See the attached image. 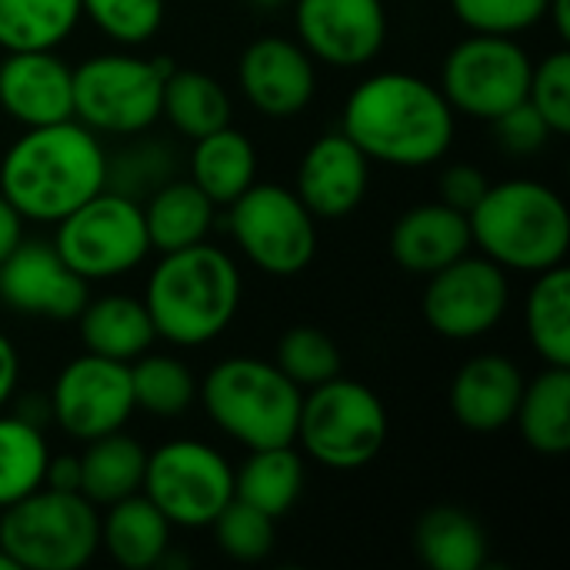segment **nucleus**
<instances>
[{
    "label": "nucleus",
    "mask_w": 570,
    "mask_h": 570,
    "mask_svg": "<svg viewBox=\"0 0 570 570\" xmlns=\"http://www.w3.org/2000/svg\"><path fill=\"white\" fill-rule=\"evenodd\" d=\"M341 130L371 160L387 167H431L454 144L458 114L438 83L404 70H381L347 94Z\"/></svg>",
    "instance_id": "1"
},
{
    "label": "nucleus",
    "mask_w": 570,
    "mask_h": 570,
    "mask_svg": "<svg viewBox=\"0 0 570 570\" xmlns=\"http://www.w3.org/2000/svg\"><path fill=\"white\" fill-rule=\"evenodd\" d=\"M107 187L100 134L80 120L23 127L0 160V194L23 220L57 224Z\"/></svg>",
    "instance_id": "2"
},
{
    "label": "nucleus",
    "mask_w": 570,
    "mask_h": 570,
    "mask_svg": "<svg viewBox=\"0 0 570 570\" xmlns=\"http://www.w3.org/2000/svg\"><path fill=\"white\" fill-rule=\"evenodd\" d=\"M244 277L237 261L207 240L167 250L154 264L144 307L154 321L157 341L174 347H204L217 341L240 311Z\"/></svg>",
    "instance_id": "3"
},
{
    "label": "nucleus",
    "mask_w": 570,
    "mask_h": 570,
    "mask_svg": "<svg viewBox=\"0 0 570 570\" xmlns=\"http://www.w3.org/2000/svg\"><path fill=\"white\" fill-rule=\"evenodd\" d=\"M471 244L504 271L541 274L564 264L570 214L564 197L531 177L491 184L468 214Z\"/></svg>",
    "instance_id": "4"
},
{
    "label": "nucleus",
    "mask_w": 570,
    "mask_h": 570,
    "mask_svg": "<svg viewBox=\"0 0 570 570\" xmlns=\"http://www.w3.org/2000/svg\"><path fill=\"white\" fill-rule=\"evenodd\" d=\"M197 401L220 434L254 451L294 444L304 391L274 361L237 354L204 374Z\"/></svg>",
    "instance_id": "5"
},
{
    "label": "nucleus",
    "mask_w": 570,
    "mask_h": 570,
    "mask_svg": "<svg viewBox=\"0 0 570 570\" xmlns=\"http://www.w3.org/2000/svg\"><path fill=\"white\" fill-rule=\"evenodd\" d=\"M0 551L17 570H80L100 551V514L77 491L37 488L0 511Z\"/></svg>",
    "instance_id": "6"
},
{
    "label": "nucleus",
    "mask_w": 570,
    "mask_h": 570,
    "mask_svg": "<svg viewBox=\"0 0 570 570\" xmlns=\"http://www.w3.org/2000/svg\"><path fill=\"white\" fill-rule=\"evenodd\" d=\"M174 70L167 57L107 50L73 67V120L94 134L134 137L160 120L164 80Z\"/></svg>",
    "instance_id": "7"
},
{
    "label": "nucleus",
    "mask_w": 570,
    "mask_h": 570,
    "mask_svg": "<svg viewBox=\"0 0 570 570\" xmlns=\"http://www.w3.org/2000/svg\"><path fill=\"white\" fill-rule=\"evenodd\" d=\"M387 428L384 401L367 384L337 374L304 391L294 444L327 471H361L384 451Z\"/></svg>",
    "instance_id": "8"
},
{
    "label": "nucleus",
    "mask_w": 570,
    "mask_h": 570,
    "mask_svg": "<svg viewBox=\"0 0 570 570\" xmlns=\"http://www.w3.org/2000/svg\"><path fill=\"white\" fill-rule=\"evenodd\" d=\"M53 227L57 254L87 284L124 277L150 257L140 200H130L107 187Z\"/></svg>",
    "instance_id": "9"
},
{
    "label": "nucleus",
    "mask_w": 570,
    "mask_h": 570,
    "mask_svg": "<svg viewBox=\"0 0 570 570\" xmlns=\"http://www.w3.org/2000/svg\"><path fill=\"white\" fill-rule=\"evenodd\" d=\"M227 230L237 250L271 277H294L317 254V217L281 184H250L227 204Z\"/></svg>",
    "instance_id": "10"
},
{
    "label": "nucleus",
    "mask_w": 570,
    "mask_h": 570,
    "mask_svg": "<svg viewBox=\"0 0 570 570\" xmlns=\"http://www.w3.org/2000/svg\"><path fill=\"white\" fill-rule=\"evenodd\" d=\"M140 491L174 528L197 531L234 501V468L214 444L177 438L147 451Z\"/></svg>",
    "instance_id": "11"
},
{
    "label": "nucleus",
    "mask_w": 570,
    "mask_h": 570,
    "mask_svg": "<svg viewBox=\"0 0 570 570\" xmlns=\"http://www.w3.org/2000/svg\"><path fill=\"white\" fill-rule=\"evenodd\" d=\"M531 53L514 37L471 33L451 47L441 63V94L471 120H494L514 104L528 100Z\"/></svg>",
    "instance_id": "12"
},
{
    "label": "nucleus",
    "mask_w": 570,
    "mask_h": 570,
    "mask_svg": "<svg viewBox=\"0 0 570 570\" xmlns=\"http://www.w3.org/2000/svg\"><path fill=\"white\" fill-rule=\"evenodd\" d=\"M511 307V281L484 254H464L428 277L421 314L444 341H478L491 334Z\"/></svg>",
    "instance_id": "13"
},
{
    "label": "nucleus",
    "mask_w": 570,
    "mask_h": 570,
    "mask_svg": "<svg viewBox=\"0 0 570 570\" xmlns=\"http://www.w3.org/2000/svg\"><path fill=\"white\" fill-rule=\"evenodd\" d=\"M47 407L50 421L80 444L127 428L134 417L130 364L97 354L73 357L53 377Z\"/></svg>",
    "instance_id": "14"
},
{
    "label": "nucleus",
    "mask_w": 570,
    "mask_h": 570,
    "mask_svg": "<svg viewBox=\"0 0 570 570\" xmlns=\"http://www.w3.org/2000/svg\"><path fill=\"white\" fill-rule=\"evenodd\" d=\"M297 43L327 67L371 63L387 40L384 0H294Z\"/></svg>",
    "instance_id": "15"
},
{
    "label": "nucleus",
    "mask_w": 570,
    "mask_h": 570,
    "mask_svg": "<svg viewBox=\"0 0 570 570\" xmlns=\"http://www.w3.org/2000/svg\"><path fill=\"white\" fill-rule=\"evenodd\" d=\"M237 87L257 114L291 120L304 114L317 94V60L297 40L267 33L244 47Z\"/></svg>",
    "instance_id": "16"
},
{
    "label": "nucleus",
    "mask_w": 570,
    "mask_h": 570,
    "mask_svg": "<svg viewBox=\"0 0 570 570\" xmlns=\"http://www.w3.org/2000/svg\"><path fill=\"white\" fill-rule=\"evenodd\" d=\"M90 301V284L77 277L53 244L20 240L0 264V304L23 317L73 321Z\"/></svg>",
    "instance_id": "17"
},
{
    "label": "nucleus",
    "mask_w": 570,
    "mask_h": 570,
    "mask_svg": "<svg viewBox=\"0 0 570 570\" xmlns=\"http://www.w3.org/2000/svg\"><path fill=\"white\" fill-rule=\"evenodd\" d=\"M367 184L371 157L344 130H334L317 137L304 150L297 164L294 194L317 220H337L361 207Z\"/></svg>",
    "instance_id": "18"
},
{
    "label": "nucleus",
    "mask_w": 570,
    "mask_h": 570,
    "mask_svg": "<svg viewBox=\"0 0 570 570\" xmlns=\"http://www.w3.org/2000/svg\"><path fill=\"white\" fill-rule=\"evenodd\" d=\"M0 110L20 127L73 117V67L57 50H3Z\"/></svg>",
    "instance_id": "19"
},
{
    "label": "nucleus",
    "mask_w": 570,
    "mask_h": 570,
    "mask_svg": "<svg viewBox=\"0 0 570 570\" xmlns=\"http://www.w3.org/2000/svg\"><path fill=\"white\" fill-rule=\"evenodd\" d=\"M524 371L508 354H478L458 367L451 381V414L464 431L494 434L514 424L524 391Z\"/></svg>",
    "instance_id": "20"
},
{
    "label": "nucleus",
    "mask_w": 570,
    "mask_h": 570,
    "mask_svg": "<svg viewBox=\"0 0 570 570\" xmlns=\"http://www.w3.org/2000/svg\"><path fill=\"white\" fill-rule=\"evenodd\" d=\"M468 250H474L468 214L441 200L404 210L391 227V257L407 274L431 277L434 271L454 264Z\"/></svg>",
    "instance_id": "21"
},
{
    "label": "nucleus",
    "mask_w": 570,
    "mask_h": 570,
    "mask_svg": "<svg viewBox=\"0 0 570 570\" xmlns=\"http://www.w3.org/2000/svg\"><path fill=\"white\" fill-rule=\"evenodd\" d=\"M73 321H77V334L87 354L120 361V364H134L157 341L154 321L144 301L134 294L94 297L83 304V311Z\"/></svg>",
    "instance_id": "22"
},
{
    "label": "nucleus",
    "mask_w": 570,
    "mask_h": 570,
    "mask_svg": "<svg viewBox=\"0 0 570 570\" xmlns=\"http://www.w3.org/2000/svg\"><path fill=\"white\" fill-rule=\"evenodd\" d=\"M170 534L174 524L144 491L107 504L100 514V551L127 570L160 568L170 551Z\"/></svg>",
    "instance_id": "23"
},
{
    "label": "nucleus",
    "mask_w": 570,
    "mask_h": 570,
    "mask_svg": "<svg viewBox=\"0 0 570 570\" xmlns=\"http://www.w3.org/2000/svg\"><path fill=\"white\" fill-rule=\"evenodd\" d=\"M140 207H144L150 254L194 247L210 237L217 220V204L190 177L167 180L147 200H140Z\"/></svg>",
    "instance_id": "24"
},
{
    "label": "nucleus",
    "mask_w": 570,
    "mask_h": 570,
    "mask_svg": "<svg viewBox=\"0 0 570 570\" xmlns=\"http://www.w3.org/2000/svg\"><path fill=\"white\" fill-rule=\"evenodd\" d=\"M187 177L217 204H234L257 180V147L237 127H220L194 140Z\"/></svg>",
    "instance_id": "25"
},
{
    "label": "nucleus",
    "mask_w": 570,
    "mask_h": 570,
    "mask_svg": "<svg viewBox=\"0 0 570 570\" xmlns=\"http://www.w3.org/2000/svg\"><path fill=\"white\" fill-rule=\"evenodd\" d=\"M304 494V454L297 444L254 448L244 464L234 471V498L271 514L284 518Z\"/></svg>",
    "instance_id": "26"
},
{
    "label": "nucleus",
    "mask_w": 570,
    "mask_h": 570,
    "mask_svg": "<svg viewBox=\"0 0 570 570\" xmlns=\"http://www.w3.org/2000/svg\"><path fill=\"white\" fill-rule=\"evenodd\" d=\"M514 424L531 451L561 458L570 451V367H551L524 381Z\"/></svg>",
    "instance_id": "27"
},
{
    "label": "nucleus",
    "mask_w": 570,
    "mask_h": 570,
    "mask_svg": "<svg viewBox=\"0 0 570 570\" xmlns=\"http://www.w3.org/2000/svg\"><path fill=\"white\" fill-rule=\"evenodd\" d=\"M144 471L147 448L120 428L114 434L87 441L80 454V494L90 504L107 508L120 498L137 494L144 484Z\"/></svg>",
    "instance_id": "28"
},
{
    "label": "nucleus",
    "mask_w": 570,
    "mask_h": 570,
    "mask_svg": "<svg viewBox=\"0 0 570 570\" xmlns=\"http://www.w3.org/2000/svg\"><path fill=\"white\" fill-rule=\"evenodd\" d=\"M414 551L431 570H481L488 564V534L464 508L438 504L421 514Z\"/></svg>",
    "instance_id": "29"
},
{
    "label": "nucleus",
    "mask_w": 570,
    "mask_h": 570,
    "mask_svg": "<svg viewBox=\"0 0 570 570\" xmlns=\"http://www.w3.org/2000/svg\"><path fill=\"white\" fill-rule=\"evenodd\" d=\"M524 327L544 364L570 367V271L564 264L534 274L524 301Z\"/></svg>",
    "instance_id": "30"
},
{
    "label": "nucleus",
    "mask_w": 570,
    "mask_h": 570,
    "mask_svg": "<svg viewBox=\"0 0 570 570\" xmlns=\"http://www.w3.org/2000/svg\"><path fill=\"white\" fill-rule=\"evenodd\" d=\"M230 94L220 80H214L204 70H170L164 80V100L160 117L170 120V127L197 140L210 130H220L230 124Z\"/></svg>",
    "instance_id": "31"
},
{
    "label": "nucleus",
    "mask_w": 570,
    "mask_h": 570,
    "mask_svg": "<svg viewBox=\"0 0 570 570\" xmlns=\"http://www.w3.org/2000/svg\"><path fill=\"white\" fill-rule=\"evenodd\" d=\"M80 17V0H0V50H57Z\"/></svg>",
    "instance_id": "32"
},
{
    "label": "nucleus",
    "mask_w": 570,
    "mask_h": 570,
    "mask_svg": "<svg viewBox=\"0 0 570 570\" xmlns=\"http://www.w3.org/2000/svg\"><path fill=\"white\" fill-rule=\"evenodd\" d=\"M197 377L194 371L170 354H144L130 364V391L134 411H144L157 421H177L197 404Z\"/></svg>",
    "instance_id": "33"
},
{
    "label": "nucleus",
    "mask_w": 570,
    "mask_h": 570,
    "mask_svg": "<svg viewBox=\"0 0 570 570\" xmlns=\"http://www.w3.org/2000/svg\"><path fill=\"white\" fill-rule=\"evenodd\" d=\"M47 461L50 448L40 424L0 411V511L43 488Z\"/></svg>",
    "instance_id": "34"
},
{
    "label": "nucleus",
    "mask_w": 570,
    "mask_h": 570,
    "mask_svg": "<svg viewBox=\"0 0 570 570\" xmlns=\"http://www.w3.org/2000/svg\"><path fill=\"white\" fill-rule=\"evenodd\" d=\"M124 140L127 144L117 154H107V190H117L130 200H147L157 187L177 177L180 154L167 140L147 137V130Z\"/></svg>",
    "instance_id": "35"
},
{
    "label": "nucleus",
    "mask_w": 570,
    "mask_h": 570,
    "mask_svg": "<svg viewBox=\"0 0 570 570\" xmlns=\"http://www.w3.org/2000/svg\"><path fill=\"white\" fill-rule=\"evenodd\" d=\"M274 364L301 391H311L341 374V351L321 327H291L274 351Z\"/></svg>",
    "instance_id": "36"
},
{
    "label": "nucleus",
    "mask_w": 570,
    "mask_h": 570,
    "mask_svg": "<svg viewBox=\"0 0 570 570\" xmlns=\"http://www.w3.org/2000/svg\"><path fill=\"white\" fill-rule=\"evenodd\" d=\"M217 548L237 564H261L277 544V521L244 501H230L210 524Z\"/></svg>",
    "instance_id": "37"
},
{
    "label": "nucleus",
    "mask_w": 570,
    "mask_h": 570,
    "mask_svg": "<svg viewBox=\"0 0 570 570\" xmlns=\"http://www.w3.org/2000/svg\"><path fill=\"white\" fill-rule=\"evenodd\" d=\"M83 17L117 47L147 43L160 23L167 0H80Z\"/></svg>",
    "instance_id": "38"
},
{
    "label": "nucleus",
    "mask_w": 570,
    "mask_h": 570,
    "mask_svg": "<svg viewBox=\"0 0 570 570\" xmlns=\"http://www.w3.org/2000/svg\"><path fill=\"white\" fill-rule=\"evenodd\" d=\"M451 10L471 33L518 37L548 17V0H451Z\"/></svg>",
    "instance_id": "39"
},
{
    "label": "nucleus",
    "mask_w": 570,
    "mask_h": 570,
    "mask_svg": "<svg viewBox=\"0 0 570 570\" xmlns=\"http://www.w3.org/2000/svg\"><path fill=\"white\" fill-rule=\"evenodd\" d=\"M528 104L548 120L554 137L570 134V50H551L531 67Z\"/></svg>",
    "instance_id": "40"
},
{
    "label": "nucleus",
    "mask_w": 570,
    "mask_h": 570,
    "mask_svg": "<svg viewBox=\"0 0 570 570\" xmlns=\"http://www.w3.org/2000/svg\"><path fill=\"white\" fill-rule=\"evenodd\" d=\"M491 127L498 134L501 150L511 154V157H531V154L544 150L548 140L554 137V130L548 127V120L528 100H521L511 110H504L501 117H494Z\"/></svg>",
    "instance_id": "41"
},
{
    "label": "nucleus",
    "mask_w": 570,
    "mask_h": 570,
    "mask_svg": "<svg viewBox=\"0 0 570 570\" xmlns=\"http://www.w3.org/2000/svg\"><path fill=\"white\" fill-rule=\"evenodd\" d=\"M488 187H491V180L484 177V170L478 164H451L438 180V194H441L438 200L461 214H471Z\"/></svg>",
    "instance_id": "42"
},
{
    "label": "nucleus",
    "mask_w": 570,
    "mask_h": 570,
    "mask_svg": "<svg viewBox=\"0 0 570 570\" xmlns=\"http://www.w3.org/2000/svg\"><path fill=\"white\" fill-rule=\"evenodd\" d=\"M43 488L80 494V454H50L43 471Z\"/></svg>",
    "instance_id": "43"
},
{
    "label": "nucleus",
    "mask_w": 570,
    "mask_h": 570,
    "mask_svg": "<svg viewBox=\"0 0 570 570\" xmlns=\"http://www.w3.org/2000/svg\"><path fill=\"white\" fill-rule=\"evenodd\" d=\"M17 384H20V354L13 341L0 331V411L13 401Z\"/></svg>",
    "instance_id": "44"
},
{
    "label": "nucleus",
    "mask_w": 570,
    "mask_h": 570,
    "mask_svg": "<svg viewBox=\"0 0 570 570\" xmlns=\"http://www.w3.org/2000/svg\"><path fill=\"white\" fill-rule=\"evenodd\" d=\"M23 217H20V210L0 194V264L13 254V247L23 240Z\"/></svg>",
    "instance_id": "45"
},
{
    "label": "nucleus",
    "mask_w": 570,
    "mask_h": 570,
    "mask_svg": "<svg viewBox=\"0 0 570 570\" xmlns=\"http://www.w3.org/2000/svg\"><path fill=\"white\" fill-rule=\"evenodd\" d=\"M548 17L554 23V33L561 43L570 40V0H548Z\"/></svg>",
    "instance_id": "46"
},
{
    "label": "nucleus",
    "mask_w": 570,
    "mask_h": 570,
    "mask_svg": "<svg viewBox=\"0 0 570 570\" xmlns=\"http://www.w3.org/2000/svg\"><path fill=\"white\" fill-rule=\"evenodd\" d=\"M0 570H17V564H13L3 551H0Z\"/></svg>",
    "instance_id": "47"
},
{
    "label": "nucleus",
    "mask_w": 570,
    "mask_h": 570,
    "mask_svg": "<svg viewBox=\"0 0 570 570\" xmlns=\"http://www.w3.org/2000/svg\"><path fill=\"white\" fill-rule=\"evenodd\" d=\"M261 3H284V0H261Z\"/></svg>",
    "instance_id": "48"
}]
</instances>
